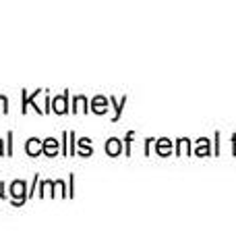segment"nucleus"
<instances>
[{
	"mask_svg": "<svg viewBox=\"0 0 236 249\" xmlns=\"http://www.w3.org/2000/svg\"><path fill=\"white\" fill-rule=\"evenodd\" d=\"M0 112H9V100L0 96Z\"/></svg>",
	"mask_w": 236,
	"mask_h": 249,
	"instance_id": "6e6552de",
	"label": "nucleus"
},
{
	"mask_svg": "<svg viewBox=\"0 0 236 249\" xmlns=\"http://www.w3.org/2000/svg\"><path fill=\"white\" fill-rule=\"evenodd\" d=\"M27 185L23 183V181H15L13 185H11V196H13V199H15V204H23V201L27 199Z\"/></svg>",
	"mask_w": 236,
	"mask_h": 249,
	"instance_id": "f257e3e1",
	"label": "nucleus"
},
{
	"mask_svg": "<svg viewBox=\"0 0 236 249\" xmlns=\"http://www.w3.org/2000/svg\"><path fill=\"white\" fill-rule=\"evenodd\" d=\"M67 100H68V93L65 91L62 96H58V98H54V102H52V110L54 112H58V114H65L67 110H68V106H67Z\"/></svg>",
	"mask_w": 236,
	"mask_h": 249,
	"instance_id": "f03ea898",
	"label": "nucleus"
},
{
	"mask_svg": "<svg viewBox=\"0 0 236 249\" xmlns=\"http://www.w3.org/2000/svg\"><path fill=\"white\" fill-rule=\"evenodd\" d=\"M0 156H2V142H0Z\"/></svg>",
	"mask_w": 236,
	"mask_h": 249,
	"instance_id": "9d476101",
	"label": "nucleus"
},
{
	"mask_svg": "<svg viewBox=\"0 0 236 249\" xmlns=\"http://www.w3.org/2000/svg\"><path fill=\"white\" fill-rule=\"evenodd\" d=\"M42 152H44L46 156H56V154H58V142H56V139H52V137L46 139Z\"/></svg>",
	"mask_w": 236,
	"mask_h": 249,
	"instance_id": "20e7f679",
	"label": "nucleus"
},
{
	"mask_svg": "<svg viewBox=\"0 0 236 249\" xmlns=\"http://www.w3.org/2000/svg\"><path fill=\"white\" fill-rule=\"evenodd\" d=\"M106 152L110 156H118L120 154V142H118V139H110V142L106 143Z\"/></svg>",
	"mask_w": 236,
	"mask_h": 249,
	"instance_id": "423d86ee",
	"label": "nucleus"
},
{
	"mask_svg": "<svg viewBox=\"0 0 236 249\" xmlns=\"http://www.w3.org/2000/svg\"><path fill=\"white\" fill-rule=\"evenodd\" d=\"M2 187H4V185H2V183H0V189H2ZM0 197H4V193H2V191H0Z\"/></svg>",
	"mask_w": 236,
	"mask_h": 249,
	"instance_id": "1a4fd4ad",
	"label": "nucleus"
},
{
	"mask_svg": "<svg viewBox=\"0 0 236 249\" xmlns=\"http://www.w3.org/2000/svg\"><path fill=\"white\" fill-rule=\"evenodd\" d=\"M79 145H81V154L83 156H87V154H91V145H89V139H81V142H79Z\"/></svg>",
	"mask_w": 236,
	"mask_h": 249,
	"instance_id": "0eeeda50",
	"label": "nucleus"
},
{
	"mask_svg": "<svg viewBox=\"0 0 236 249\" xmlns=\"http://www.w3.org/2000/svg\"><path fill=\"white\" fill-rule=\"evenodd\" d=\"M91 110L93 112H98V114H104L108 110V102L101 96H98L96 100H93V104H91Z\"/></svg>",
	"mask_w": 236,
	"mask_h": 249,
	"instance_id": "39448f33",
	"label": "nucleus"
},
{
	"mask_svg": "<svg viewBox=\"0 0 236 249\" xmlns=\"http://www.w3.org/2000/svg\"><path fill=\"white\" fill-rule=\"evenodd\" d=\"M42 147H44V143H39L37 137H31L27 142V145H25V152L29 156H39V154H42Z\"/></svg>",
	"mask_w": 236,
	"mask_h": 249,
	"instance_id": "7ed1b4c3",
	"label": "nucleus"
}]
</instances>
